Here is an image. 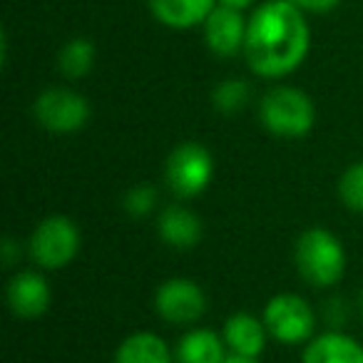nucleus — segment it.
Segmentation results:
<instances>
[{
  "instance_id": "nucleus-1",
  "label": "nucleus",
  "mask_w": 363,
  "mask_h": 363,
  "mask_svg": "<svg viewBox=\"0 0 363 363\" xmlns=\"http://www.w3.org/2000/svg\"><path fill=\"white\" fill-rule=\"evenodd\" d=\"M311 28L294 0H264L247 26L244 57L254 75L279 80L306 60Z\"/></svg>"
},
{
  "instance_id": "nucleus-2",
  "label": "nucleus",
  "mask_w": 363,
  "mask_h": 363,
  "mask_svg": "<svg viewBox=\"0 0 363 363\" xmlns=\"http://www.w3.org/2000/svg\"><path fill=\"white\" fill-rule=\"evenodd\" d=\"M294 264L311 286H333L346 272V252L333 232L326 227H311L296 239Z\"/></svg>"
},
{
  "instance_id": "nucleus-3",
  "label": "nucleus",
  "mask_w": 363,
  "mask_h": 363,
  "mask_svg": "<svg viewBox=\"0 0 363 363\" xmlns=\"http://www.w3.org/2000/svg\"><path fill=\"white\" fill-rule=\"evenodd\" d=\"M259 120L274 137L298 140V137H306L316 125V105L298 87L279 85L262 97Z\"/></svg>"
},
{
  "instance_id": "nucleus-4",
  "label": "nucleus",
  "mask_w": 363,
  "mask_h": 363,
  "mask_svg": "<svg viewBox=\"0 0 363 363\" xmlns=\"http://www.w3.org/2000/svg\"><path fill=\"white\" fill-rule=\"evenodd\" d=\"M214 179V157L199 142H182L164 162V182L182 199L199 197Z\"/></svg>"
},
{
  "instance_id": "nucleus-5",
  "label": "nucleus",
  "mask_w": 363,
  "mask_h": 363,
  "mask_svg": "<svg viewBox=\"0 0 363 363\" xmlns=\"http://www.w3.org/2000/svg\"><path fill=\"white\" fill-rule=\"evenodd\" d=\"M28 247L38 267L62 269L80 252V229L65 214H52L38 224Z\"/></svg>"
},
{
  "instance_id": "nucleus-6",
  "label": "nucleus",
  "mask_w": 363,
  "mask_h": 363,
  "mask_svg": "<svg viewBox=\"0 0 363 363\" xmlns=\"http://www.w3.org/2000/svg\"><path fill=\"white\" fill-rule=\"evenodd\" d=\"M264 323L272 338L281 343H303L311 341L316 331V311L311 303L298 294H277L264 306Z\"/></svg>"
},
{
  "instance_id": "nucleus-7",
  "label": "nucleus",
  "mask_w": 363,
  "mask_h": 363,
  "mask_svg": "<svg viewBox=\"0 0 363 363\" xmlns=\"http://www.w3.org/2000/svg\"><path fill=\"white\" fill-rule=\"evenodd\" d=\"M33 115L52 135L80 132L90 120V102L70 87H48L33 102Z\"/></svg>"
},
{
  "instance_id": "nucleus-8",
  "label": "nucleus",
  "mask_w": 363,
  "mask_h": 363,
  "mask_svg": "<svg viewBox=\"0 0 363 363\" xmlns=\"http://www.w3.org/2000/svg\"><path fill=\"white\" fill-rule=\"evenodd\" d=\"M155 308L164 321L177 326H192L207 311V296L197 281L174 277L157 286Z\"/></svg>"
},
{
  "instance_id": "nucleus-9",
  "label": "nucleus",
  "mask_w": 363,
  "mask_h": 363,
  "mask_svg": "<svg viewBox=\"0 0 363 363\" xmlns=\"http://www.w3.org/2000/svg\"><path fill=\"white\" fill-rule=\"evenodd\" d=\"M247 26L249 21L242 16V11L229 6H214V11L204 21V40L207 48L217 57H234L237 52H244L247 43Z\"/></svg>"
},
{
  "instance_id": "nucleus-10",
  "label": "nucleus",
  "mask_w": 363,
  "mask_h": 363,
  "mask_svg": "<svg viewBox=\"0 0 363 363\" xmlns=\"http://www.w3.org/2000/svg\"><path fill=\"white\" fill-rule=\"evenodd\" d=\"M8 306L21 318H38L50 308L52 294L40 272H18L8 281Z\"/></svg>"
},
{
  "instance_id": "nucleus-11",
  "label": "nucleus",
  "mask_w": 363,
  "mask_h": 363,
  "mask_svg": "<svg viewBox=\"0 0 363 363\" xmlns=\"http://www.w3.org/2000/svg\"><path fill=\"white\" fill-rule=\"evenodd\" d=\"M222 338L227 343L229 353H234V356L259 358L264 346H267L269 331L264 318H257L247 311H239L227 318V323L222 328Z\"/></svg>"
},
{
  "instance_id": "nucleus-12",
  "label": "nucleus",
  "mask_w": 363,
  "mask_h": 363,
  "mask_svg": "<svg viewBox=\"0 0 363 363\" xmlns=\"http://www.w3.org/2000/svg\"><path fill=\"white\" fill-rule=\"evenodd\" d=\"M157 232H160L162 242L169 244L172 249L187 252V249L197 247L202 239V219L192 209L169 204L157 217Z\"/></svg>"
},
{
  "instance_id": "nucleus-13",
  "label": "nucleus",
  "mask_w": 363,
  "mask_h": 363,
  "mask_svg": "<svg viewBox=\"0 0 363 363\" xmlns=\"http://www.w3.org/2000/svg\"><path fill=\"white\" fill-rule=\"evenodd\" d=\"M303 363H363V346L343 331H323L303 348Z\"/></svg>"
},
{
  "instance_id": "nucleus-14",
  "label": "nucleus",
  "mask_w": 363,
  "mask_h": 363,
  "mask_svg": "<svg viewBox=\"0 0 363 363\" xmlns=\"http://www.w3.org/2000/svg\"><path fill=\"white\" fill-rule=\"evenodd\" d=\"M150 13L172 30H189L204 26L217 0H147Z\"/></svg>"
},
{
  "instance_id": "nucleus-15",
  "label": "nucleus",
  "mask_w": 363,
  "mask_h": 363,
  "mask_svg": "<svg viewBox=\"0 0 363 363\" xmlns=\"http://www.w3.org/2000/svg\"><path fill=\"white\" fill-rule=\"evenodd\" d=\"M229 348L212 328H189L174 346L177 363H224Z\"/></svg>"
},
{
  "instance_id": "nucleus-16",
  "label": "nucleus",
  "mask_w": 363,
  "mask_h": 363,
  "mask_svg": "<svg viewBox=\"0 0 363 363\" xmlns=\"http://www.w3.org/2000/svg\"><path fill=\"white\" fill-rule=\"evenodd\" d=\"M115 363H177L174 351L152 331H137L120 343Z\"/></svg>"
},
{
  "instance_id": "nucleus-17",
  "label": "nucleus",
  "mask_w": 363,
  "mask_h": 363,
  "mask_svg": "<svg viewBox=\"0 0 363 363\" xmlns=\"http://www.w3.org/2000/svg\"><path fill=\"white\" fill-rule=\"evenodd\" d=\"M97 57V48L87 38H72L57 52V67L67 80H80L92 70Z\"/></svg>"
},
{
  "instance_id": "nucleus-18",
  "label": "nucleus",
  "mask_w": 363,
  "mask_h": 363,
  "mask_svg": "<svg viewBox=\"0 0 363 363\" xmlns=\"http://www.w3.org/2000/svg\"><path fill=\"white\" fill-rule=\"evenodd\" d=\"M249 100H252V87L239 77L222 80L212 90V105L222 115H237L249 105Z\"/></svg>"
},
{
  "instance_id": "nucleus-19",
  "label": "nucleus",
  "mask_w": 363,
  "mask_h": 363,
  "mask_svg": "<svg viewBox=\"0 0 363 363\" xmlns=\"http://www.w3.org/2000/svg\"><path fill=\"white\" fill-rule=\"evenodd\" d=\"M338 194H341V202L351 212L363 214V162H353L343 172L341 182H338Z\"/></svg>"
},
{
  "instance_id": "nucleus-20",
  "label": "nucleus",
  "mask_w": 363,
  "mask_h": 363,
  "mask_svg": "<svg viewBox=\"0 0 363 363\" xmlns=\"http://www.w3.org/2000/svg\"><path fill=\"white\" fill-rule=\"evenodd\" d=\"M157 199H160V192H157L155 184L150 182H142V184H135V187L127 189L125 194V212L130 217L140 219V217H147V214L155 212L157 207Z\"/></svg>"
},
{
  "instance_id": "nucleus-21",
  "label": "nucleus",
  "mask_w": 363,
  "mask_h": 363,
  "mask_svg": "<svg viewBox=\"0 0 363 363\" xmlns=\"http://www.w3.org/2000/svg\"><path fill=\"white\" fill-rule=\"evenodd\" d=\"M303 13H316V16H323V13H331L341 6L343 0H294Z\"/></svg>"
},
{
  "instance_id": "nucleus-22",
  "label": "nucleus",
  "mask_w": 363,
  "mask_h": 363,
  "mask_svg": "<svg viewBox=\"0 0 363 363\" xmlns=\"http://www.w3.org/2000/svg\"><path fill=\"white\" fill-rule=\"evenodd\" d=\"M219 6H229V8H237V11H244V8L254 6L257 0H217Z\"/></svg>"
},
{
  "instance_id": "nucleus-23",
  "label": "nucleus",
  "mask_w": 363,
  "mask_h": 363,
  "mask_svg": "<svg viewBox=\"0 0 363 363\" xmlns=\"http://www.w3.org/2000/svg\"><path fill=\"white\" fill-rule=\"evenodd\" d=\"M224 363H257V358H247V356H234V353H229V356L224 358Z\"/></svg>"
},
{
  "instance_id": "nucleus-24",
  "label": "nucleus",
  "mask_w": 363,
  "mask_h": 363,
  "mask_svg": "<svg viewBox=\"0 0 363 363\" xmlns=\"http://www.w3.org/2000/svg\"><path fill=\"white\" fill-rule=\"evenodd\" d=\"M358 311H361V318H363V291H361V296H358Z\"/></svg>"
}]
</instances>
